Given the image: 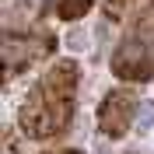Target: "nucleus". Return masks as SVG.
Listing matches in <instances>:
<instances>
[{
    "label": "nucleus",
    "instance_id": "1",
    "mask_svg": "<svg viewBox=\"0 0 154 154\" xmlns=\"http://www.w3.org/2000/svg\"><path fill=\"white\" fill-rule=\"evenodd\" d=\"M77 88H81L77 60H56L25 95L18 109V130L28 140H53L67 133L77 112Z\"/></svg>",
    "mask_w": 154,
    "mask_h": 154
},
{
    "label": "nucleus",
    "instance_id": "2",
    "mask_svg": "<svg viewBox=\"0 0 154 154\" xmlns=\"http://www.w3.org/2000/svg\"><path fill=\"white\" fill-rule=\"evenodd\" d=\"M109 67H112V74L123 84H144V81H151L154 77V18L133 21L123 32L119 46L112 49Z\"/></svg>",
    "mask_w": 154,
    "mask_h": 154
},
{
    "label": "nucleus",
    "instance_id": "3",
    "mask_svg": "<svg viewBox=\"0 0 154 154\" xmlns=\"http://www.w3.org/2000/svg\"><path fill=\"white\" fill-rule=\"evenodd\" d=\"M56 38L53 35H35V32H4L0 53H4V74L7 81H14L18 74H25L28 67L42 63L46 56H53Z\"/></svg>",
    "mask_w": 154,
    "mask_h": 154
},
{
    "label": "nucleus",
    "instance_id": "4",
    "mask_svg": "<svg viewBox=\"0 0 154 154\" xmlns=\"http://www.w3.org/2000/svg\"><path fill=\"white\" fill-rule=\"evenodd\" d=\"M137 109H140V102H137L133 88H112V91L102 98V105H98V130H102V137L123 140V137L133 130Z\"/></svg>",
    "mask_w": 154,
    "mask_h": 154
},
{
    "label": "nucleus",
    "instance_id": "5",
    "mask_svg": "<svg viewBox=\"0 0 154 154\" xmlns=\"http://www.w3.org/2000/svg\"><path fill=\"white\" fill-rule=\"evenodd\" d=\"M102 11L112 25H133L154 18V0H102Z\"/></svg>",
    "mask_w": 154,
    "mask_h": 154
},
{
    "label": "nucleus",
    "instance_id": "6",
    "mask_svg": "<svg viewBox=\"0 0 154 154\" xmlns=\"http://www.w3.org/2000/svg\"><path fill=\"white\" fill-rule=\"evenodd\" d=\"M95 4L98 0H56V18L60 21H77V18H84Z\"/></svg>",
    "mask_w": 154,
    "mask_h": 154
},
{
    "label": "nucleus",
    "instance_id": "7",
    "mask_svg": "<svg viewBox=\"0 0 154 154\" xmlns=\"http://www.w3.org/2000/svg\"><path fill=\"white\" fill-rule=\"evenodd\" d=\"M42 154H81V151H74V147H56V151H42Z\"/></svg>",
    "mask_w": 154,
    "mask_h": 154
}]
</instances>
